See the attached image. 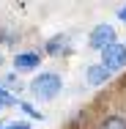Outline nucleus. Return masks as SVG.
Returning a JSON list of instances; mask_svg holds the SVG:
<instances>
[{
    "label": "nucleus",
    "instance_id": "f257e3e1",
    "mask_svg": "<svg viewBox=\"0 0 126 129\" xmlns=\"http://www.w3.org/2000/svg\"><path fill=\"white\" fill-rule=\"evenodd\" d=\"M30 91H33V96H38V99H52V96L60 91V74H55V72L38 74V77L30 82Z\"/></svg>",
    "mask_w": 126,
    "mask_h": 129
},
{
    "label": "nucleus",
    "instance_id": "f03ea898",
    "mask_svg": "<svg viewBox=\"0 0 126 129\" xmlns=\"http://www.w3.org/2000/svg\"><path fill=\"white\" fill-rule=\"evenodd\" d=\"M88 41H91L93 50H101V52L107 50V47H112L115 44V30H112V25H96Z\"/></svg>",
    "mask_w": 126,
    "mask_h": 129
},
{
    "label": "nucleus",
    "instance_id": "7ed1b4c3",
    "mask_svg": "<svg viewBox=\"0 0 126 129\" xmlns=\"http://www.w3.org/2000/svg\"><path fill=\"white\" fill-rule=\"evenodd\" d=\"M101 63H104V66H107L110 72H115V69H121V66L126 63V47L115 41L112 47H107V50L101 52Z\"/></svg>",
    "mask_w": 126,
    "mask_h": 129
},
{
    "label": "nucleus",
    "instance_id": "20e7f679",
    "mask_svg": "<svg viewBox=\"0 0 126 129\" xmlns=\"http://www.w3.org/2000/svg\"><path fill=\"white\" fill-rule=\"evenodd\" d=\"M14 66L19 72H30V69H38V55L36 52H19L14 58Z\"/></svg>",
    "mask_w": 126,
    "mask_h": 129
},
{
    "label": "nucleus",
    "instance_id": "39448f33",
    "mask_svg": "<svg viewBox=\"0 0 126 129\" xmlns=\"http://www.w3.org/2000/svg\"><path fill=\"white\" fill-rule=\"evenodd\" d=\"M104 80H110V69H107L104 63H96V66L88 69V82H91V85H101Z\"/></svg>",
    "mask_w": 126,
    "mask_h": 129
},
{
    "label": "nucleus",
    "instance_id": "423d86ee",
    "mask_svg": "<svg viewBox=\"0 0 126 129\" xmlns=\"http://www.w3.org/2000/svg\"><path fill=\"white\" fill-rule=\"evenodd\" d=\"M101 129H126V118H121V115H110V118H104Z\"/></svg>",
    "mask_w": 126,
    "mask_h": 129
},
{
    "label": "nucleus",
    "instance_id": "0eeeda50",
    "mask_svg": "<svg viewBox=\"0 0 126 129\" xmlns=\"http://www.w3.org/2000/svg\"><path fill=\"white\" fill-rule=\"evenodd\" d=\"M63 44H66V39H63V36H58V39H52L50 44H47V52H50V55H58V52L63 50Z\"/></svg>",
    "mask_w": 126,
    "mask_h": 129
},
{
    "label": "nucleus",
    "instance_id": "6e6552de",
    "mask_svg": "<svg viewBox=\"0 0 126 129\" xmlns=\"http://www.w3.org/2000/svg\"><path fill=\"white\" fill-rule=\"evenodd\" d=\"M8 104H17V99H14L8 91H3V88H0V107H8Z\"/></svg>",
    "mask_w": 126,
    "mask_h": 129
},
{
    "label": "nucleus",
    "instance_id": "1a4fd4ad",
    "mask_svg": "<svg viewBox=\"0 0 126 129\" xmlns=\"http://www.w3.org/2000/svg\"><path fill=\"white\" fill-rule=\"evenodd\" d=\"M19 107H22V110H25L27 115H33V118H41V113H36V110H33V107H30V104H25V102H19Z\"/></svg>",
    "mask_w": 126,
    "mask_h": 129
},
{
    "label": "nucleus",
    "instance_id": "9d476101",
    "mask_svg": "<svg viewBox=\"0 0 126 129\" xmlns=\"http://www.w3.org/2000/svg\"><path fill=\"white\" fill-rule=\"evenodd\" d=\"M6 129H30V126H27L25 121H14V124H8Z\"/></svg>",
    "mask_w": 126,
    "mask_h": 129
},
{
    "label": "nucleus",
    "instance_id": "9b49d317",
    "mask_svg": "<svg viewBox=\"0 0 126 129\" xmlns=\"http://www.w3.org/2000/svg\"><path fill=\"white\" fill-rule=\"evenodd\" d=\"M121 19H126V8H121Z\"/></svg>",
    "mask_w": 126,
    "mask_h": 129
},
{
    "label": "nucleus",
    "instance_id": "f8f14e48",
    "mask_svg": "<svg viewBox=\"0 0 126 129\" xmlns=\"http://www.w3.org/2000/svg\"><path fill=\"white\" fill-rule=\"evenodd\" d=\"M0 129H6V126H0Z\"/></svg>",
    "mask_w": 126,
    "mask_h": 129
}]
</instances>
